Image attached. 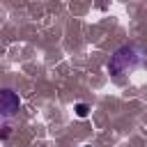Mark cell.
<instances>
[{"label":"cell","mask_w":147,"mask_h":147,"mask_svg":"<svg viewBox=\"0 0 147 147\" xmlns=\"http://www.w3.org/2000/svg\"><path fill=\"white\" fill-rule=\"evenodd\" d=\"M136 55H133V48H129V46H124V48H119L113 57H110V62H108V69L113 71V74H124V71H129V69H133L136 67Z\"/></svg>","instance_id":"obj_1"},{"label":"cell","mask_w":147,"mask_h":147,"mask_svg":"<svg viewBox=\"0 0 147 147\" xmlns=\"http://www.w3.org/2000/svg\"><path fill=\"white\" fill-rule=\"evenodd\" d=\"M21 108V99L14 90H0V115L2 117H14Z\"/></svg>","instance_id":"obj_2"},{"label":"cell","mask_w":147,"mask_h":147,"mask_svg":"<svg viewBox=\"0 0 147 147\" xmlns=\"http://www.w3.org/2000/svg\"><path fill=\"white\" fill-rule=\"evenodd\" d=\"M87 113H90V108L85 103H76V115L78 117H87Z\"/></svg>","instance_id":"obj_3"}]
</instances>
